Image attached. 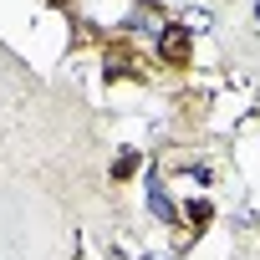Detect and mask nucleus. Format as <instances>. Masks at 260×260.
I'll use <instances>...</instances> for the list:
<instances>
[{
	"instance_id": "7ed1b4c3",
	"label": "nucleus",
	"mask_w": 260,
	"mask_h": 260,
	"mask_svg": "<svg viewBox=\"0 0 260 260\" xmlns=\"http://www.w3.org/2000/svg\"><path fill=\"white\" fill-rule=\"evenodd\" d=\"M112 174H117V179H127V174H133V153H122V158L112 164Z\"/></svg>"
},
{
	"instance_id": "f03ea898",
	"label": "nucleus",
	"mask_w": 260,
	"mask_h": 260,
	"mask_svg": "<svg viewBox=\"0 0 260 260\" xmlns=\"http://www.w3.org/2000/svg\"><path fill=\"white\" fill-rule=\"evenodd\" d=\"M148 209H153L158 219H174V204H169V194H164V184H148Z\"/></svg>"
},
{
	"instance_id": "20e7f679",
	"label": "nucleus",
	"mask_w": 260,
	"mask_h": 260,
	"mask_svg": "<svg viewBox=\"0 0 260 260\" xmlns=\"http://www.w3.org/2000/svg\"><path fill=\"white\" fill-rule=\"evenodd\" d=\"M148 260H174V255H148Z\"/></svg>"
},
{
	"instance_id": "f257e3e1",
	"label": "nucleus",
	"mask_w": 260,
	"mask_h": 260,
	"mask_svg": "<svg viewBox=\"0 0 260 260\" xmlns=\"http://www.w3.org/2000/svg\"><path fill=\"white\" fill-rule=\"evenodd\" d=\"M158 51H164V61H184V56H189V31H184V26H169V31L158 36Z\"/></svg>"
},
{
	"instance_id": "39448f33",
	"label": "nucleus",
	"mask_w": 260,
	"mask_h": 260,
	"mask_svg": "<svg viewBox=\"0 0 260 260\" xmlns=\"http://www.w3.org/2000/svg\"><path fill=\"white\" fill-rule=\"evenodd\" d=\"M255 16H260V6H255Z\"/></svg>"
}]
</instances>
